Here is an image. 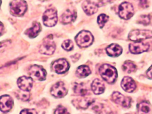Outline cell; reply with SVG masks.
Wrapping results in <instances>:
<instances>
[{
    "instance_id": "cb8c5ba5",
    "label": "cell",
    "mask_w": 152,
    "mask_h": 114,
    "mask_svg": "<svg viewBox=\"0 0 152 114\" xmlns=\"http://www.w3.org/2000/svg\"><path fill=\"white\" fill-rule=\"evenodd\" d=\"M137 108L141 114H147L150 111V107L145 102H142L137 105Z\"/></svg>"
},
{
    "instance_id": "5bb4252c",
    "label": "cell",
    "mask_w": 152,
    "mask_h": 114,
    "mask_svg": "<svg viewBox=\"0 0 152 114\" xmlns=\"http://www.w3.org/2000/svg\"><path fill=\"white\" fill-rule=\"evenodd\" d=\"M13 106V100L8 95L0 97V110L4 112L10 111Z\"/></svg>"
},
{
    "instance_id": "1f68e13d",
    "label": "cell",
    "mask_w": 152,
    "mask_h": 114,
    "mask_svg": "<svg viewBox=\"0 0 152 114\" xmlns=\"http://www.w3.org/2000/svg\"><path fill=\"white\" fill-rule=\"evenodd\" d=\"M147 76L150 78V79H152V65L149 68V69L147 70Z\"/></svg>"
},
{
    "instance_id": "603a6c76",
    "label": "cell",
    "mask_w": 152,
    "mask_h": 114,
    "mask_svg": "<svg viewBox=\"0 0 152 114\" xmlns=\"http://www.w3.org/2000/svg\"><path fill=\"white\" fill-rule=\"evenodd\" d=\"M136 68L137 67L135 64L130 61H125L122 65L123 70L127 73H131L132 72H134L136 70Z\"/></svg>"
},
{
    "instance_id": "2e32d148",
    "label": "cell",
    "mask_w": 152,
    "mask_h": 114,
    "mask_svg": "<svg viewBox=\"0 0 152 114\" xmlns=\"http://www.w3.org/2000/svg\"><path fill=\"white\" fill-rule=\"evenodd\" d=\"M99 5L96 2L91 1H86L83 3L82 7L84 12L88 15L94 14L97 11Z\"/></svg>"
},
{
    "instance_id": "d4e9b609",
    "label": "cell",
    "mask_w": 152,
    "mask_h": 114,
    "mask_svg": "<svg viewBox=\"0 0 152 114\" xmlns=\"http://www.w3.org/2000/svg\"><path fill=\"white\" fill-rule=\"evenodd\" d=\"M93 102L94 100L91 99H81L80 101H78V107L82 109H86Z\"/></svg>"
},
{
    "instance_id": "484cf974",
    "label": "cell",
    "mask_w": 152,
    "mask_h": 114,
    "mask_svg": "<svg viewBox=\"0 0 152 114\" xmlns=\"http://www.w3.org/2000/svg\"><path fill=\"white\" fill-rule=\"evenodd\" d=\"M109 19V16L104 14H100L97 17V23L100 28H103L105 23Z\"/></svg>"
},
{
    "instance_id": "83f0119b",
    "label": "cell",
    "mask_w": 152,
    "mask_h": 114,
    "mask_svg": "<svg viewBox=\"0 0 152 114\" xmlns=\"http://www.w3.org/2000/svg\"><path fill=\"white\" fill-rule=\"evenodd\" d=\"M54 114H69V113L66 108H65L62 106H60L56 108Z\"/></svg>"
},
{
    "instance_id": "d6986e66",
    "label": "cell",
    "mask_w": 152,
    "mask_h": 114,
    "mask_svg": "<svg viewBox=\"0 0 152 114\" xmlns=\"http://www.w3.org/2000/svg\"><path fill=\"white\" fill-rule=\"evenodd\" d=\"M105 86L101 80L99 79H95L91 83V90L96 94H100L104 92Z\"/></svg>"
},
{
    "instance_id": "d6a6232c",
    "label": "cell",
    "mask_w": 152,
    "mask_h": 114,
    "mask_svg": "<svg viewBox=\"0 0 152 114\" xmlns=\"http://www.w3.org/2000/svg\"><path fill=\"white\" fill-rule=\"evenodd\" d=\"M8 42V41H4L2 42H0V49L3 47H5L7 45Z\"/></svg>"
},
{
    "instance_id": "ac0fdd59",
    "label": "cell",
    "mask_w": 152,
    "mask_h": 114,
    "mask_svg": "<svg viewBox=\"0 0 152 114\" xmlns=\"http://www.w3.org/2000/svg\"><path fill=\"white\" fill-rule=\"evenodd\" d=\"M106 51L109 56L116 57L122 53V48L118 44L112 43L106 48Z\"/></svg>"
},
{
    "instance_id": "4dcf8cb0",
    "label": "cell",
    "mask_w": 152,
    "mask_h": 114,
    "mask_svg": "<svg viewBox=\"0 0 152 114\" xmlns=\"http://www.w3.org/2000/svg\"><path fill=\"white\" fill-rule=\"evenodd\" d=\"M20 96V99L23 101H27L30 98L29 93H22Z\"/></svg>"
},
{
    "instance_id": "f546056e",
    "label": "cell",
    "mask_w": 152,
    "mask_h": 114,
    "mask_svg": "<svg viewBox=\"0 0 152 114\" xmlns=\"http://www.w3.org/2000/svg\"><path fill=\"white\" fill-rule=\"evenodd\" d=\"M20 114H37V112L34 109H25L22 110Z\"/></svg>"
},
{
    "instance_id": "44dd1931",
    "label": "cell",
    "mask_w": 152,
    "mask_h": 114,
    "mask_svg": "<svg viewBox=\"0 0 152 114\" xmlns=\"http://www.w3.org/2000/svg\"><path fill=\"white\" fill-rule=\"evenodd\" d=\"M91 71L88 66L86 65H81L78 66L76 70V75L79 78H84L89 75Z\"/></svg>"
},
{
    "instance_id": "ba28073f",
    "label": "cell",
    "mask_w": 152,
    "mask_h": 114,
    "mask_svg": "<svg viewBox=\"0 0 152 114\" xmlns=\"http://www.w3.org/2000/svg\"><path fill=\"white\" fill-rule=\"evenodd\" d=\"M28 73L31 78L39 81L45 80L46 76L45 69L42 66L37 65L30 66L28 69Z\"/></svg>"
},
{
    "instance_id": "52a82bcc",
    "label": "cell",
    "mask_w": 152,
    "mask_h": 114,
    "mask_svg": "<svg viewBox=\"0 0 152 114\" xmlns=\"http://www.w3.org/2000/svg\"><path fill=\"white\" fill-rule=\"evenodd\" d=\"M118 12L121 18L125 20L129 19L134 15V7L131 4L128 2H124L119 5Z\"/></svg>"
},
{
    "instance_id": "ffe728a7",
    "label": "cell",
    "mask_w": 152,
    "mask_h": 114,
    "mask_svg": "<svg viewBox=\"0 0 152 114\" xmlns=\"http://www.w3.org/2000/svg\"><path fill=\"white\" fill-rule=\"evenodd\" d=\"M41 30V26L37 22H34L31 27L26 31V34L30 37L33 38L37 36L38 33Z\"/></svg>"
},
{
    "instance_id": "9a60e30c",
    "label": "cell",
    "mask_w": 152,
    "mask_h": 114,
    "mask_svg": "<svg viewBox=\"0 0 152 114\" xmlns=\"http://www.w3.org/2000/svg\"><path fill=\"white\" fill-rule=\"evenodd\" d=\"M121 87L126 92H132L136 88V84L134 80L129 77H125L121 81Z\"/></svg>"
},
{
    "instance_id": "836d02e7",
    "label": "cell",
    "mask_w": 152,
    "mask_h": 114,
    "mask_svg": "<svg viewBox=\"0 0 152 114\" xmlns=\"http://www.w3.org/2000/svg\"><path fill=\"white\" fill-rule=\"evenodd\" d=\"M3 31H4V26L2 24V23L0 22V36L2 34Z\"/></svg>"
},
{
    "instance_id": "6da1fadb",
    "label": "cell",
    "mask_w": 152,
    "mask_h": 114,
    "mask_svg": "<svg viewBox=\"0 0 152 114\" xmlns=\"http://www.w3.org/2000/svg\"><path fill=\"white\" fill-rule=\"evenodd\" d=\"M99 73L102 78L107 83H113L118 77L116 68L109 64H103L99 68Z\"/></svg>"
},
{
    "instance_id": "7402d4cb",
    "label": "cell",
    "mask_w": 152,
    "mask_h": 114,
    "mask_svg": "<svg viewBox=\"0 0 152 114\" xmlns=\"http://www.w3.org/2000/svg\"><path fill=\"white\" fill-rule=\"evenodd\" d=\"M73 90L75 94L83 96L87 93V89L83 83H75L74 86Z\"/></svg>"
},
{
    "instance_id": "3957f363",
    "label": "cell",
    "mask_w": 152,
    "mask_h": 114,
    "mask_svg": "<svg viewBox=\"0 0 152 114\" xmlns=\"http://www.w3.org/2000/svg\"><path fill=\"white\" fill-rule=\"evenodd\" d=\"M10 12L13 15L20 16L23 15L26 11L27 5L24 1L15 0L10 2Z\"/></svg>"
},
{
    "instance_id": "e0dca14e",
    "label": "cell",
    "mask_w": 152,
    "mask_h": 114,
    "mask_svg": "<svg viewBox=\"0 0 152 114\" xmlns=\"http://www.w3.org/2000/svg\"><path fill=\"white\" fill-rule=\"evenodd\" d=\"M77 17V13L75 10H66L61 16V22L63 24H68L74 21Z\"/></svg>"
},
{
    "instance_id": "e575fe53",
    "label": "cell",
    "mask_w": 152,
    "mask_h": 114,
    "mask_svg": "<svg viewBox=\"0 0 152 114\" xmlns=\"http://www.w3.org/2000/svg\"><path fill=\"white\" fill-rule=\"evenodd\" d=\"M1 2H2L0 1V6H1Z\"/></svg>"
},
{
    "instance_id": "9c48e42d",
    "label": "cell",
    "mask_w": 152,
    "mask_h": 114,
    "mask_svg": "<svg viewBox=\"0 0 152 114\" xmlns=\"http://www.w3.org/2000/svg\"><path fill=\"white\" fill-rule=\"evenodd\" d=\"M51 94L57 98L64 97L67 93V90L65 84L62 81H59L55 84L50 89Z\"/></svg>"
},
{
    "instance_id": "30bf717a",
    "label": "cell",
    "mask_w": 152,
    "mask_h": 114,
    "mask_svg": "<svg viewBox=\"0 0 152 114\" xmlns=\"http://www.w3.org/2000/svg\"><path fill=\"white\" fill-rule=\"evenodd\" d=\"M53 70L58 74H62L68 71L69 64L65 59H59L52 64Z\"/></svg>"
},
{
    "instance_id": "d590c367",
    "label": "cell",
    "mask_w": 152,
    "mask_h": 114,
    "mask_svg": "<svg viewBox=\"0 0 152 114\" xmlns=\"http://www.w3.org/2000/svg\"><path fill=\"white\" fill-rule=\"evenodd\" d=\"M126 114H129V113H126Z\"/></svg>"
},
{
    "instance_id": "5b68a950",
    "label": "cell",
    "mask_w": 152,
    "mask_h": 114,
    "mask_svg": "<svg viewBox=\"0 0 152 114\" xmlns=\"http://www.w3.org/2000/svg\"><path fill=\"white\" fill-rule=\"evenodd\" d=\"M152 37V31L148 30H134L128 35V39L137 42Z\"/></svg>"
},
{
    "instance_id": "4316f807",
    "label": "cell",
    "mask_w": 152,
    "mask_h": 114,
    "mask_svg": "<svg viewBox=\"0 0 152 114\" xmlns=\"http://www.w3.org/2000/svg\"><path fill=\"white\" fill-rule=\"evenodd\" d=\"M62 47L66 50H71L73 49L74 45L71 40H66L62 43Z\"/></svg>"
},
{
    "instance_id": "f1b7e54d",
    "label": "cell",
    "mask_w": 152,
    "mask_h": 114,
    "mask_svg": "<svg viewBox=\"0 0 152 114\" xmlns=\"http://www.w3.org/2000/svg\"><path fill=\"white\" fill-rule=\"evenodd\" d=\"M138 22L140 23L145 24V25L148 24V23L150 22V18L147 15H141V16H140V20Z\"/></svg>"
},
{
    "instance_id": "8992f818",
    "label": "cell",
    "mask_w": 152,
    "mask_h": 114,
    "mask_svg": "<svg viewBox=\"0 0 152 114\" xmlns=\"http://www.w3.org/2000/svg\"><path fill=\"white\" fill-rule=\"evenodd\" d=\"M58 21L57 11L54 8L47 10L43 15V21L48 27L54 26Z\"/></svg>"
},
{
    "instance_id": "4fadbf2b",
    "label": "cell",
    "mask_w": 152,
    "mask_h": 114,
    "mask_svg": "<svg viewBox=\"0 0 152 114\" xmlns=\"http://www.w3.org/2000/svg\"><path fill=\"white\" fill-rule=\"evenodd\" d=\"M17 85L20 90L28 92L32 88L33 80L30 77L22 76L18 79Z\"/></svg>"
},
{
    "instance_id": "8fae6325",
    "label": "cell",
    "mask_w": 152,
    "mask_h": 114,
    "mask_svg": "<svg viewBox=\"0 0 152 114\" xmlns=\"http://www.w3.org/2000/svg\"><path fill=\"white\" fill-rule=\"evenodd\" d=\"M112 97L114 102L124 107H129L131 106V98L125 97L121 93L115 91L112 93Z\"/></svg>"
},
{
    "instance_id": "277c9868",
    "label": "cell",
    "mask_w": 152,
    "mask_h": 114,
    "mask_svg": "<svg viewBox=\"0 0 152 114\" xmlns=\"http://www.w3.org/2000/svg\"><path fill=\"white\" fill-rule=\"evenodd\" d=\"M55 48L56 45L53 41L52 36L49 35L43 40L40 46L39 52L42 54L50 55L54 53Z\"/></svg>"
},
{
    "instance_id": "7a4b0ae2",
    "label": "cell",
    "mask_w": 152,
    "mask_h": 114,
    "mask_svg": "<svg viewBox=\"0 0 152 114\" xmlns=\"http://www.w3.org/2000/svg\"><path fill=\"white\" fill-rule=\"evenodd\" d=\"M75 39L78 46L87 48L92 44L94 38L90 31L83 30L75 36Z\"/></svg>"
},
{
    "instance_id": "7c38bea8",
    "label": "cell",
    "mask_w": 152,
    "mask_h": 114,
    "mask_svg": "<svg viewBox=\"0 0 152 114\" xmlns=\"http://www.w3.org/2000/svg\"><path fill=\"white\" fill-rule=\"evenodd\" d=\"M149 45L148 43L141 42H135L129 44V50L134 54L141 53L142 52L147 51L149 49Z\"/></svg>"
}]
</instances>
